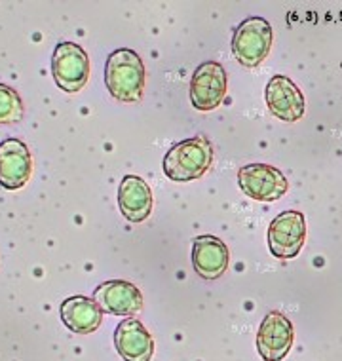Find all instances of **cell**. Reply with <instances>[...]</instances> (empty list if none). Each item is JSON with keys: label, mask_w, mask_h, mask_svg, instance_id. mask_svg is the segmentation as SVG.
<instances>
[{"label": "cell", "mask_w": 342, "mask_h": 361, "mask_svg": "<svg viewBox=\"0 0 342 361\" xmlns=\"http://www.w3.org/2000/svg\"><path fill=\"white\" fill-rule=\"evenodd\" d=\"M143 59L130 48L114 50L106 59L105 84L109 94L120 103H139L145 94Z\"/></svg>", "instance_id": "6da1fadb"}, {"label": "cell", "mask_w": 342, "mask_h": 361, "mask_svg": "<svg viewBox=\"0 0 342 361\" xmlns=\"http://www.w3.org/2000/svg\"><path fill=\"white\" fill-rule=\"evenodd\" d=\"M213 162V147L205 137H190L175 143L164 158V173L177 183L196 180L207 173Z\"/></svg>", "instance_id": "7a4b0ae2"}, {"label": "cell", "mask_w": 342, "mask_h": 361, "mask_svg": "<svg viewBox=\"0 0 342 361\" xmlns=\"http://www.w3.org/2000/svg\"><path fill=\"white\" fill-rule=\"evenodd\" d=\"M51 75L57 87L67 94H76L90 80V57L75 42H59L51 56Z\"/></svg>", "instance_id": "3957f363"}, {"label": "cell", "mask_w": 342, "mask_h": 361, "mask_svg": "<svg viewBox=\"0 0 342 361\" xmlns=\"http://www.w3.org/2000/svg\"><path fill=\"white\" fill-rule=\"evenodd\" d=\"M272 48V27L264 18H248L232 37V54L243 67L261 65Z\"/></svg>", "instance_id": "277c9868"}, {"label": "cell", "mask_w": 342, "mask_h": 361, "mask_svg": "<svg viewBox=\"0 0 342 361\" xmlns=\"http://www.w3.org/2000/svg\"><path fill=\"white\" fill-rule=\"evenodd\" d=\"M306 240L305 215L295 209L280 213L268 226V247L276 259L287 261L299 255Z\"/></svg>", "instance_id": "5b68a950"}, {"label": "cell", "mask_w": 342, "mask_h": 361, "mask_svg": "<svg viewBox=\"0 0 342 361\" xmlns=\"http://www.w3.org/2000/svg\"><path fill=\"white\" fill-rule=\"evenodd\" d=\"M242 192L257 202H276L287 192V179L280 169L268 164H248L238 171Z\"/></svg>", "instance_id": "8992f818"}, {"label": "cell", "mask_w": 342, "mask_h": 361, "mask_svg": "<svg viewBox=\"0 0 342 361\" xmlns=\"http://www.w3.org/2000/svg\"><path fill=\"white\" fill-rule=\"evenodd\" d=\"M226 95V73L217 61H205L190 78V103L198 111H213Z\"/></svg>", "instance_id": "52a82bcc"}, {"label": "cell", "mask_w": 342, "mask_h": 361, "mask_svg": "<svg viewBox=\"0 0 342 361\" xmlns=\"http://www.w3.org/2000/svg\"><path fill=\"white\" fill-rule=\"evenodd\" d=\"M295 341L293 324L281 312H270L257 333V350L264 361H281Z\"/></svg>", "instance_id": "ba28073f"}, {"label": "cell", "mask_w": 342, "mask_h": 361, "mask_svg": "<svg viewBox=\"0 0 342 361\" xmlns=\"http://www.w3.org/2000/svg\"><path fill=\"white\" fill-rule=\"evenodd\" d=\"M268 111L281 122H297L305 114V97L299 86L287 76L276 75L264 90Z\"/></svg>", "instance_id": "9c48e42d"}, {"label": "cell", "mask_w": 342, "mask_h": 361, "mask_svg": "<svg viewBox=\"0 0 342 361\" xmlns=\"http://www.w3.org/2000/svg\"><path fill=\"white\" fill-rule=\"evenodd\" d=\"M32 173V158L27 145L19 139L0 143V185L8 190L25 187Z\"/></svg>", "instance_id": "30bf717a"}, {"label": "cell", "mask_w": 342, "mask_h": 361, "mask_svg": "<svg viewBox=\"0 0 342 361\" xmlns=\"http://www.w3.org/2000/svg\"><path fill=\"white\" fill-rule=\"evenodd\" d=\"M94 300L99 305L103 314L111 316H135L145 302L141 291L124 280L105 281L95 289Z\"/></svg>", "instance_id": "8fae6325"}, {"label": "cell", "mask_w": 342, "mask_h": 361, "mask_svg": "<svg viewBox=\"0 0 342 361\" xmlns=\"http://www.w3.org/2000/svg\"><path fill=\"white\" fill-rule=\"evenodd\" d=\"M228 250L215 236H198L193 243V267L204 280H217L228 268Z\"/></svg>", "instance_id": "7c38bea8"}, {"label": "cell", "mask_w": 342, "mask_h": 361, "mask_svg": "<svg viewBox=\"0 0 342 361\" xmlns=\"http://www.w3.org/2000/svg\"><path fill=\"white\" fill-rule=\"evenodd\" d=\"M114 346L124 361H150L154 354L152 336L139 319L128 318L114 331Z\"/></svg>", "instance_id": "4fadbf2b"}, {"label": "cell", "mask_w": 342, "mask_h": 361, "mask_svg": "<svg viewBox=\"0 0 342 361\" xmlns=\"http://www.w3.org/2000/svg\"><path fill=\"white\" fill-rule=\"evenodd\" d=\"M118 207L130 223H143L152 212V190L147 180L126 175L118 188Z\"/></svg>", "instance_id": "5bb4252c"}, {"label": "cell", "mask_w": 342, "mask_h": 361, "mask_svg": "<svg viewBox=\"0 0 342 361\" xmlns=\"http://www.w3.org/2000/svg\"><path fill=\"white\" fill-rule=\"evenodd\" d=\"M61 319L68 329L78 335H87L99 329L103 310L94 299L87 297H71L63 300Z\"/></svg>", "instance_id": "9a60e30c"}, {"label": "cell", "mask_w": 342, "mask_h": 361, "mask_svg": "<svg viewBox=\"0 0 342 361\" xmlns=\"http://www.w3.org/2000/svg\"><path fill=\"white\" fill-rule=\"evenodd\" d=\"M23 118V101L13 87L0 84V124H13Z\"/></svg>", "instance_id": "2e32d148"}]
</instances>
